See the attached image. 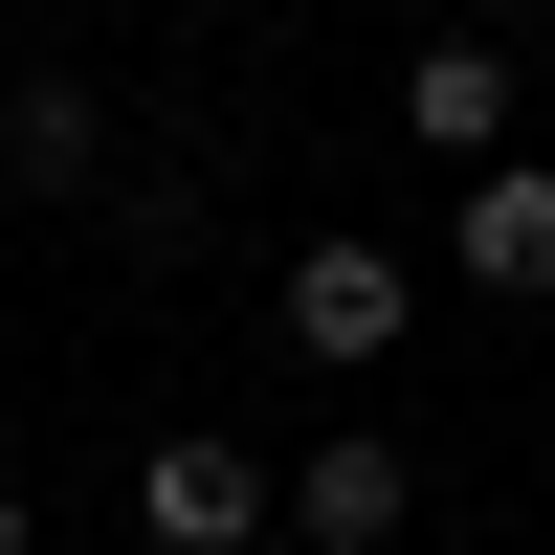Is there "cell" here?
<instances>
[{
  "label": "cell",
  "instance_id": "277c9868",
  "mask_svg": "<svg viewBox=\"0 0 555 555\" xmlns=\"http://www.w3.org/2000/svg\"><path fill=\"white\" fill-rule=\"evenodd\" d=\"M444 289H489V311H533V289H555V156L444 178Z\"/></svg>",
  "mask_w": 555,
  "mask_h": 555
},
{
  "label": "cell",
  "instance_id": "5b68a950",
  "mask_svg": "<svg viewBox=\"0 0 555 555\" xmlns=\"http://www.w3.org/2000/svg\"><path fill=\"white\" fill-rule=\"evenodd\" d=\"M400 512H423V467H400L378 423H334V444H289V555H400Z\"/></svg>",
  "mask_w": 555,
  "mask_h": 555
},
{
  "label": "cell",
  "instance_id": "52a82bcc",
  "mask_svg": "<svg viewBox=\"0 0 555 555\" xmlns=\"http://www.w3.org/2000/svg\"><path fill=\"white\" fill-rule=\"evenodd\" d=\"M444 23H512V44H533V23H555V0H444Z\"/></svg>",
  "mask_w": 555,
  "mask_h": 555
},
{
  "label": "cell",
  "instance_id": "ba28073f",
  "mask_svg": "<svg viewBox=\"0 0 555 555\" xmlns=\"http://www.w3.org/2000/svg\"><path fill=\"white\" fill-rule=\"evenodd\" d=\"M0 555H23V489H0Z\"/></svg>",
  "mask_w": 555,
  "mask_h": 555
},
{
  "label": "cell",
  "instance_id": "8992f818",
  "mask_svg": "<svg viewBox=\"0 0 555 555\" xmlns=\"http://www.w3.org/2000/svg\"><path fill=\"white\" fill-rule=\"evenodd\" d=\"M0 178H23V201H89V178H112V89H89V67H23V89H0Z\"/></svg>",
  "mask_w": 555,
  "mask_h": 555
},
{
  "label": "cell",
  "instance_id": "6da1fadb",
  "mask_svg": "<svg viewBox=\"0 0 555 555\" xmlns=\"http://www.w3.org/2000/svg\"><path fill=\"white\" fill-rule=\"evenodd\" d=\"M267 334H289L311 378H378V356L423 334V267H400V245H356V222H311V245L267 267Z\"/></svg>",
  "mask_w": 555,
  "mask_h": 555
},
{
  "label": "cell",
  "instance_id": "3957f363",
  "mask_svg": "<svg viewBox=\"0 0 555 555\" xmlns=\"http://www.w3.org/2000/svg\"><path fill=\"white\" fill-rule=\"evenodd\" d=\"M378 112H400V156L489 178V156H512V112H533V89H512V23H423V67H400Z\"/></svg>",
  "mask_w": 555,
  "mask_h": 555
},
{
  "label": "cell",
  "instance_id": "7a4b0ae2",
  "mask_svg": "<svg viewBox=\"0 0 555 555\" xmlns=\"http://www.w3.org/2000/svg\"><path fill=\"white\" fill-rule=\"evenodd\" d=\"M133 533H156V555H267V533H289V467L178 423V444H133Z\"/></svg>",
  "mask_w": 555,
  "mask_h": 555
}]
</instances>
